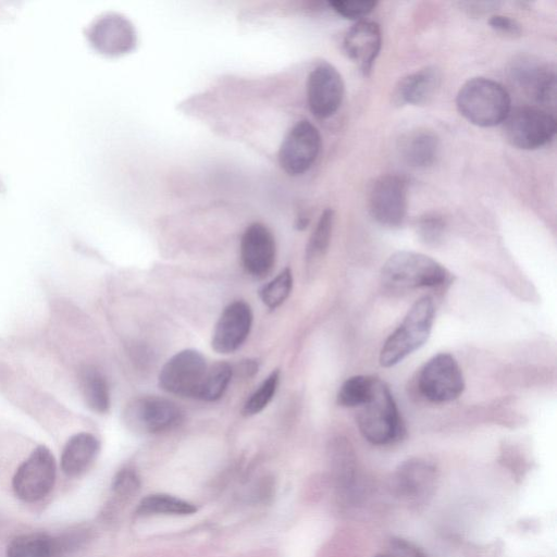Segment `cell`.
<instances>
[{"instance_id":"obj_26","label":"cell","mask_w":557,"mask_h":557,"mask_svg":"<svg viewBox=\"0 0 557 557\" xmlns=\"http://www.w3.org/2000/svg\"><path fill=\"white\" fill-rule=\"evenodd\" d=\"M376 377L355 375L347 379L337 393V404L347 408L360 407L370 398Z\"/></svg>"},{"instance_id":"obj_15","label":"cell","mask_w":557,"mask_h":557,"mask_svg":"<svg viewBox=\"0 0 557 557\" xmlns=\"http://www.w3.org/2000/svg\"><path fill=\"white\" fill-rule=\"evenodd\" d=\"M395 488L408 504H425L432 496L436 470L426 460L412 458L403 462L395 473Z\"/></svg>"},{"instance_id":"obj_14","label":"cell","mask_w":557,"mask_h":557,"mask_svg":"<svg viewBox=\"0 0 557 557\" xmlns=\"http://www.w3.org/2000/svg\"><path fill=\"white\" fill-rule=\"evenodd\" d=\"M275 257L276 246L271 231L261 223L250 224L240 240V260L245 271L262 278L272 271Z\"/></svg>"},{"instance_id":"obj_5","label":"cell","mask_w":557,"mask_h":557,"mask_svg":"<svg viewBox=\"0 0 557 557\" xmlns=\"http://www.w3.org/2000/svg\"><path fill=\"white\" fill-rule=\"evenodd\" d=\"M503 124L507 140L523 150L541 148L556 134L555 116L540 107L511 109Z\"/></svg>"},{"instance_id":"obj_10","label":"cell","mask_w":557,"mask_h":557,"mask_svg":"<svg viewBox=\"0 0 557 557\" xmlns=\"http://www.w3.org/2000/svg\"><path fill=\"white\" fill-rule=\"evenodd\" d=\"M320 149L321 135L318 128L307 120L299 121L280 147V165L289 175L304 174L315 162Z\"/></svg>"},{"instance_id":"obj_23","label":"cell","mask_w":557,"mask_h":557,"mask_svg":"<svg viewBox=\"0 0 557 557\" xmlns=\"http://www.w3.org/2000/svg\"><path fill=\"white\" fill-rule=\"evenodd\" d=\"M54 539L45 533H27L14 537L7 548V557H54Z\"/></svg>"},{"instance_id":"obj_28","label":"cell","mask_w":557,"mask_h":557,"mask_svg":"<svg viewBox=\"0 0 557 557\" xmlns=\"http://www.w3.org/2000/svg\"><path fill=\"white\" fill-rule=\"evenodd\" d=\"M334 225V211L326 209L321 214L314 231L307 245V258L315 259L322 257L330 245Z\"/></svg>"},{"instance_id":"obj_34","label":"cell","mask_w":557,"mask_h":557,"mask_svg":"<svg viewBox=\"0 0 557 557\" xmlns=\"http://www.w3.org/2000/svg\"><path fill=\"white\" fill-rule=\"evenodd\" d=\"M488 24L494 30L500 34L510 36H518L521 34L520 24L516 20L506 15H493L488 20Z\"/></svg>"},{"instance_id":"obj_27","label":"cell","mask_w":557,"mask_h":557,"mask_svg":"<svg viewBox=\"0 0 557 557\" xmlns=\"http://www.w3.org/2000/svg\"><path fill=\"white\" fill-rule=\"evenodd\" d=\"M292 288L293 273L285 268L260 289V298L269 309H276L287 299Z\"/></svg>"},{"instance_id":"obj_7","label":"cell","mask_w":557,"mask_h":557,"mask_svg":"<svg viewBox=\"0 0 557 557\" xmlns=\"http://www.w3.org/2000/svg\"><path fill=\"white\" fill-rule=\"evenodd\" d=\"M207 369V361L198 350H181L161 368L159 386L172 395L197 398Z\"/></svg>"},{"instance_id":"obj_2","label":"cell","mask_w":557,"mask_h":557,"mask_svg":"<svg viewBox=\"0 0 557 557\" xmlns=\"http://www.w3.org/2000/svg\"><path fill=\"white\" fill-rule=\"evenodd\" d=\"M450 278L436 260L414 251H397L383 264L382 284L389 290L406 292L421 287H438Z\"/></svg>"},{"instance_id":"obj_22","label":"cell","mask_w":557,"mask_h":557,"mask_svg":"<svg viewBox=\"0 0 557 557\" xmlns=\"http://www.w3.org/2000/svg\"><path fill=\"white\" fill-rule=\"evenodd\" d=\"M79 380L87 406L95 412L106 413L110 408V392L103 374L95 367H85Z\"/></svg>"},{"instance_id":"obj_16","label":"cell","mask_w":557,"mask_h":557,"mask_svg":"<svg viewBox=\"0 0 557 557\" xmlns=\"http://www.w3.org/2000/svg\"><path fill=\"white\" fill-rule=\"evenodd\" d=\"M511 74L517 84L539 104H555L556 74L550 65L522 58L513 63Z\"/></svg>"},{"instance_id":"obj_35","label":"cell","mask_w":557,"mask_h":557,"mask_svg":"<svg viewBox=\"0 0 557 557\" xmlns=\"http://www.w3.org/2000/svg\"><path fill=\"white\" fill-rule=\"evenodd\" d=\"M374 557H387L385 554H377Z\"/></svg>"},{"instance_id":"obj_1","label":"cell","mask_w":557,"mask_h":557,"mask_svg":"<svg viewBox=\"0 0 557 557\" xmlns=\"http://www.w3.org/2000/svg\"><path fill=\"white\" fill-rule=\"evenodd\" d=\"M456 106L470 123L492 127L505 121L511 110V100L507 89L498 82L474 77L460 87Z\"/></svg>"},{"instance_id":"obj_24","label":"cell","mask_w":557,"mask_h":557,"mask_svg":"<svg viewBox=\"0 0 557 557\" xmlns=\"http://www.w3.org/2000/svg\"><path fill=\"white\" fill-rule=\"evenodd\" d=\"M197 511V507L184 499L168 494H150L144 497L136 512L141 516L174 515L186 516Z\"/></svg>"},{"instance_id":"obj_17","label":"cell","mask_w":557,"mask_h":557,"mask_svg":"<svg viewBox=\"0 0 557 557\" xmlns=\"http://www.w3.org/2000/svg\"><path fill=\"white\" fill-rule=\"evenodd\" d=\"M381 46V28L372 21H358L348 29L343 40L345 53L364 75L370 73Z\"/></svg>"},{"instance_id":"obj_21","label":"cell","mask_w":557,"mask_h":557,"mask_svg":"<svg viewBox=\"0 0 557 557\" xmlns=\"http://www.w3.org/2000/svg\"><path fill=\"white\" fill-rule=\"evenodd\" d=\"M400 156L412 168L432 165L440 152V139L431 131L417 129L406 134L400 139Z\"/></svg>"},{"instance_id":"obj_33","label":"cell","mask_w":557,"mask_h":557,"mask_svg":"<svg viewBox=\"0 0 557 557\" xmlns=\"http://www.w3.org/2000/svg\"><path fill=\"white\" fill-rule=\"evenodd\" d=\"M387 557H428L418 546L404 539H392L387 545Z\"/></svg>"},{"instance_id":"obj_11","label":"cell","mask_w":557,"mask_h":557,"mask_svg":"<svg viewBox=\"0 0 557 557\" xmlns=\"http://www.w3.org/2000/svg\"><path fill=\"white\" fill-rule=\"evenodd\" d=\"M124 418L127 424L137 430L158 434L177 426L183 420V411L168 398L141 396L126 406Z\"/></svg>"},{"instance_id":"obj_6","label":"cell","mask_w":557,"mask_h":557,"mask_svg":"<svg viewBox=\"0 0 557 557\" xmlns=\"http://www.w3.org/2000/svg\"><path fill=\"white\" fill-rule=\"evenodd\" d=\"M55 460L50 449L37 446L16 469L12 487L17 498L35 503L46 497L55 481Z\"/></svg>"},{"instance_id":"obj_25","label":"cell","mask_w":557,"mask_h":557,"mask_svg":"<svg viewBox=\"0 0 557 557\" xmlns=\"http://www.w3.org/2000/svg\"><path fill=\"white\" fill-rule=\"evenodd\" d=\"M233 371L232 366L224 361L208 366L197 399L205 401L220 399L232 381Z\"/></svg>"},{"instance_id":"obj_9","label":"cell","mask_w":557,"mask_h":557,"mask_svg":"<svg viewBox=\"0 0 557 557\" xmlns=\"http://www.w3.org/2000/svg\"><path fill=\"white\" fill-rule=\"evenodd\" d=\"M407 181L397 174L380 176L372 185L369 195V211L381 225L396 227L407 213Z\"/></svg>"},{"instance_id":"obj_3","label":"cell","mask_w":557,"mask_h":557,"mask_svg":"<svg viewBox=\"0 0 557 557\" xmlns=\"http://www.w3.org/2000/svg\"><path fill=\"white\" fill-rule=\"evenodd\" d=\"M357 425L361 435L377 446L395 443L404 436L405 429L394 397L377 377L370 398L359 407Z\"/></svg>"},{"instance_id":"obj_30","label":"cell","mask_w":557,"mask_h":557,"mask_svg":"<svg viewBox=\"0 0 557 557\" xmlns=\"http://www.w3.org/2000/svg\"><path fill=\"white\" fill-rule=\"evenodd\" d=\"M445 220L435 213L421 216L416 224L418 236L428 245H436L440 243L445 233Z\"/></svg>"},{"instance_id":"obj_4","label":"cell","mask_w":557,"mask_h":557,"mask_svg":"<svg viewBox=\"0 0 557 557\" xmlns=\"http://www.w3.org/2000/svg\"><path fill=\"white\" fill-rule=\"evenodd\" d=\"M434 315L433 299L430 296L418 299L383 344L380 351L381 366L393 367L423 346L431 334Z\"/></svg>"},{"instance_id":"obj_31","label":"cell","mask_w":557,"mask_h":557,"mask_svg":"<svg viewBox=\"0 0 557 557\" xmlns=\"http://www.w3.org/2000/svg\"><path fill=\"white\" fill-rule=\"evenodd\" d=\"M329 4L341 16L357 20L371 13L377 2L372 0H334L330 1Z\"/></svg>"},{"instance_id":"obj_19","label":"cell","mask_w":557,"mask_h":557,"mask_svg":"<svg viewBox=\"0 0 557 557\" xmlns=\"http://www.w3.org/2000/svg\"><path fill=\"white\" fill-rule=\"evenodd\" d=\"M441 84V72L426 66L403 77L395 88V99L401 104H423L436 92Z\"/></svg>"},{"instance_id":"obj_13","label":"cell","mask_w":557,"mask_h":557,"mask_svg":"<svg viewBox=\"0 0 557 557\" xmlns=\"http://www.w3.org/2000/svg\"><path fill=\"white\" fill-rule=\"evenodd\" d=\"M252 326L250 306L236 300L227 305L219 317L211 338L212 349L219 354L236 351L246 342Z\"/></svg>"},{"instance_id":"obj_20","label":"cell","mask_w":557,"mask_h":557,"mask_svg":"<svg viewBox=\"0 0 557 557\" xmlns=\"http://www.w3.org/2000/svg\"><path fill=\"white\" fill-rule=\"evenodd\" d=\"M100 449L98 438L87 432L69 438L61 454V469L71 478L83 474L94 462Z\"/></svg>"},{"instance_id":"obj_29","label":"cell","mask_w":557,"mask_h":557,"mask_svg":"<svg viewBox=\"0 0 557 557\" xmlns=\"http://www.w3.org/2000/svg\"><path fill=\"white\" fill-rule=\"evenodd\" d=\"M280 383V371H272L258 388L248 397L243 407V414L246 417L261 412L274 397Z\"/></svg>"},{"instance_id":"obj_18","label":"cell","mask_w":557,"mask_h":557,"mask_svg":"<svg viewBox=\"0 0 557 557\" xmlns=\"http://www.w3.org/2000/svg\"><path fill=\"white\" fill-rule=\"evenodd\" d=\"M127 23L117 15H104L86 29L91 46L104 54H117L127 49L132 39Z\"/></svg>"},{"instance_id":"obj_32","label":"cell","mask_w":557,"mask_h":557,"mask_svg":"<svg viewBox=\"0 0 557 557\" xmlns=\"http://www.w3.org/2000/svg\"><path fill=\"white\" fill-rule=\"evenodd\" d=\"M138 486L139 480L136 473L131 469H123L116 474L112 487L116 495L126 496L136 492Z\"/></svg>"},{"instance_id":"obj_8","label":"cell","mask_w":557,"mask_h":557,"mask_svg":"<svg viewBox=\"0 0 557 557\" xmlns=\"http://www.w3.org/2000/svg\"><path fill=\"white\" fill-rule=\"evenodd\" d=\"M418 388L432 403L458 398L463 392L465 381L456 359L445 352L432 357L418 375Z\"/></svg>"},{"instance_id":"obj_12","label":"cell","mask_w":557,"mask_h":557,"mask_svg":"<svg viewBox=\"0 0 557 557\" xmlns=\"http://www.w3.org/2000/svg\"><path fill=\"white\" fill-rule=\"evenodd\" d=\"M344 82L338 71L329 63L315 66L307 79V101L318 119L332 116L344 98Z\"/></svg>"}]
</instances>
